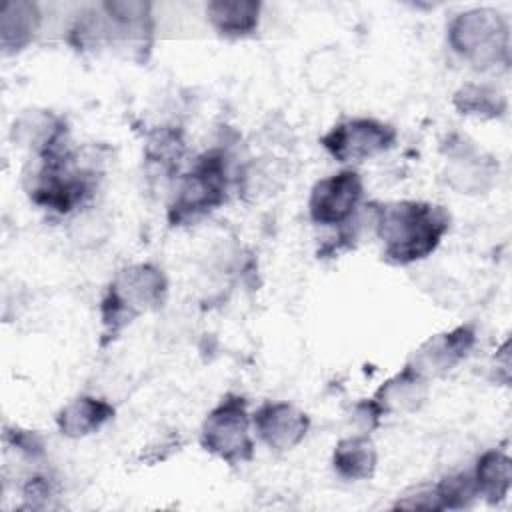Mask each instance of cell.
<instances>
[{"label":"cell","mask_w":512,"mask_h":512,"mask_svg":"<svg viewBox=\"0 0 512 512\" xmlns=\"http://www.w3.org/2000/svg\"><path fill=\"white\" fill-rule=\"evenodd\" d=\"M102 174L96 148H72L70 142L32 158L24 170V190L38 208L56 216H72L90 204Z\"/></svg>","instance_id":"obj_1"},{"label":"cell","mask_w":512,"mask_h":512,"mask_svg":"<svg viewBox=\"0 0 512 512\" xmlns=\"http://www.w3.org/2000/svg\"><path fill=\"white\" fill-rule=\"evenodd\" d=\"M450 230V212L426 200L376 204L374 234L382 258L392 266H410L428 258Z\"/></svg>","instance_id":"obj_2"},{"label":"cell","mask_w":512,"mask_h":512,"mask_svg":"<svg viewBox=\"0 0 512 512\" xmlns=\"http://www.w3.org/2000/svg\"><path fill=\"white\" fill-rule=\"evenodd\" d=\"M168 298V278L152 262H136L120 268L100 300L102 344L120 336L136 318L156 312Z\"/></svg>","instance_id":"obj_3"},{"label":"cell","mask_w":512,"mask_h":512,"mask_svg":"<svg viewBox=\"0 0 512 512\" xmlns=\"http://www.w3.org/2000/svg\"><path fill=\"white\" fill-rule=\"evenodd\" d=\"M230 152L214 146L192 162V168L176 178L166 218L170 226L194 224L220 208L234 184Z\"/></svg>","instance_id":"obj_4"},{"label":"cell","mask_w":512,"mask_h":512,"mask_svg":"<svg viewBox=\"0 0 512 512\" xmlns=\"http://www.w3.org/2000/svg\"><path fill=\"white\" fill-rule=\"evenodd\" d=\"M446 40L452 52L476 70H502L510 64V26L496 8L458 12L448 22Z\"/></svg>","instance_id":"obj_5"},{"label":"cell","mask_w":512,"mask_h":512,"mask_svg":"<svg viewBox=\"0 0 512 512\" xmlns=\"http://www.w3.org/2000/svg\"><path fill=\"white\" fill-rule=\"evenodd\" d=\"M200 446L230 466L254 458L252 414L244 396L228 392L220 398L200 426Z\"/></svg>","instance_id":"obj_6"},{"label":"cell","mask_w":512,"mask_h":512,"mask_svg":"<svg viewBox=\"0 0 512 512\" xmlns=\"http://www.w3.org/2000/svg\"><path fill=\"white\" fill-rule=\"evenodd\" d=\"M398 132L392 124L356 116L334 124L322 138V148L340 164H354L388 152L396 144Z\"/></svg>","instance_id":"obj_7"},{"label":"cell","mask_w":512,"mask_h":512,"mask_svg":"<svg viewBox=\"0 0 512 512\" xmlns=\"http://www.w3.org/2000/svg\"><path fill=\"white\" fill-rule=\"evenodd\" d=\"M362 176L354 168L320 178L308 196V216L318 226H344L360 208Z\"/></svg>","instance_id":"obj_8"},{"label":"cell","mask_w":512,"mask_h":512,"mask_svg":"<svg viewBox=\"0 0 512 512\" xmlns=\"http://www.w3.org/2000/svg\"><path fill=\"white\" fill-rule=\"evenodd\" d=\"M476 346L474 324H460L452 330L426 338L410 356V364L426 380L438 378L454 370Z\"/></svg>","instance_id":"obj_9"},{"label":"cell","mask_w":512,"mask_h":512,"mask_svg":"<svg viewBox=\"0 0 512 512\" xmlns=\"http://www.w3.org/2000/svg\"><path fill=\"white\" fill-rule=\"evenodd\" d=\"M252 428L264 446L288 452L308 436L310 416L292 402L268 400L252 412Z\"/></svg>","instance_id":"obj_10"},{"label":"cell","mask_w":512,"mask_h":512,"mask_svg":"<svg viewBox=\"0 0 512 512\" xmlns=\"http://www.w3.org/2000/svg\"><path fill=\"white\" fill-rule=\"evenodd\" d=\"M498 178V164L492 156L482 154L472 144H458L450 148L444 182L458 194L478 196L492 190Z\"/></svg>","instance_id":"obj_11"},{"label":"cell","mask_w":512,"mask_h":512,"mask_svg":"<svg viewBox=\"0 0 512 512\" xmlns=\"http://www.w3.org/2000/svg\"><path fill=\"white\" fill-rule=\"evenodd\" d=\"M14 146L30 152L32 158L54 152L68 142L66 120L48 108L22 110L10 128Z\"/></svg>","instance_id":"obj_12"},{"label":"cell","mask_w":512,"mask_h":512,"mask_svg":"<svg viewBox=\"0 0 512 512\" xmlns=\"http://www.w3.org/2000/svg\"><path fill=\"white\" fill-rule=\"evenodd\" d=\"M428 384L430 380L418 374L410 364H404L394 376L384 380L370 398L384 416L414 412L426 402L430 390Z\"/></svg>","instance_id":"obj_13"},{"label":"cell","mask_w":512,"mask_h":512,"mask_svg":"<svg viewBox=\"0 0 512 512\" xmlns=\"http://www.w3.org/2000/svg\"><path fill=\"white\" fill-rule=\"evenodd\" d=\"M116 408L98 396L80 394L66 402L56 414V428L62 436L78 440L102 430L112 418Z\"/></svg>","instance_id":"obj_14"},{"label":"cell","mask_w":512,"mask_h":512,"mask_svg":"<svg viewBox=\"0 0 512 512\" xmlns=\"http://www.w3.org/2000/svg\"><path fill=\"white\" fill-rule=\"evenodd\" d=\"M42 10L30 0H6L0 6V48L6 56L32 44L42 28Z\"/></svg>","instance_id":"obj_15"},{"label":"cell","mask_w":512,"mask_h":512,"mask_svg":"<svg viewBox=\"0 0 512 512\" xmlns=\"http://www.w3.org/2000/svg\"><path fill=\"white\" fill-rule=\"evenodd\" d=\"M204 14L220 36L246 38L260 26L262 4L256 0H212L204 6Z\"/></svg>","instance_id":"obj_16"},{"label":"cell","mask_w":512,"mask_h":512,"mask_svg":"<svg viewBox=\"0 0 512 512\" xmlns=\"http://www.w3.org/2000/svg\"><path fill=\"white\" fill-rule=\"evenodd\" d=\"M378 466V452L368 434H352L342 438L332 450L334 472L348 482H362L374 476Z\"/></svg>","instance_id":"obj_17"},{"label":"cell","mask_w":512,"mask_h":512,"mask_svg":"<svg viewBox=\"0 0 512 512\" xmlns=\"http://www.w3.org/2000/svg\"><path fill=\"white\" fill-rule=\"evenodd\" d=\"M472 474L476 480L478 496H482L488 504H500L510 494L512 462L506 452L496 448L482 452Z\"/></svg>","instance_id":"obj_18"},{"label":"cell","mask_w":512,"mask_h":512,"mask_svg":"<svg viewBox=\"0 0 512 512\" xmlns=\"http://www.w3.org/2000/svg\"><path fill=\"white\" fill-rule=\"evenodd\" d=\"M454 108L478 120H498L508 110L506 94L488 82H466L452 96Z\"/></svg>","instance_id":"obj_19"},{"label":"cell","mask_w":512,"mask_h":512,"mask_svg":"<svg viewBox=\"0 0 512 512\" xmlns=\"http://www.w3.org/2000/svg\"><path fill=\"white\" fill-rule=\"evenodd\" d=\"M280 180L282 172L276 158H252L238 168L234 184L246 202H258L274 194V190L280 186Z\"/></svg>","instance_id":"obj_20"},{"label":"cell","mask_w":512,"mask_h":512,"mask_svg":"<svg viewBox=\"0 0 512 512\" xmlns=\"http://www.w3.org/2000/svg\"><path fill=\"white\" fill-rule=\"evenodd\" d=\"M346 60L338 46H322L312 50L304 62V80L312 92L332 90L344 76Z\"/></svg>","instance_id":"obj_21"},{"label":"cell","mask_w":512,"mask_h":512,"mask_svg":"<svg viewBox=\"0 0 512 512\" xmlns=\"http://www.w3.org/2000/svg\"><path fill=\"white\" fill-rule=\"evenodd\" d=\"M112 234L110 218L96 206H84L68 216V238L80 250H96Z\"/></svg>","instance_id":"obj_22"},{"label":"cell","mask_w":512,"mask_h":512,"mask_svg":"<svg viewBox=\"0 0 512 512\" xmlns=\"http://www.w3.org/2000/svg\"><path fill=\"white\" fill-rule=\"evenodd\" d=\"M144 156L148 164L156 166L162 174H172L178 170L180 158L184 156L182 132L174 126L156 128L146 140Z\"/></svg>","instance_id":"obj_23"},{"label":"cell","mask_w":512,"mask_h":512,"mask_svg":"<svg viewBox=\"0 0 512 512\" xmlns=\"http://www.w3.org/2000/svg\"><path fill=\"white\" fill-rule=\"evenodd\" d=\"M440 510H462L474 504L478 496L472 472H452L434 484Z\"/></svg>","instance_id":"obj_24"},{"label":"cell","mask_w":512,"mask_h":512,"mask_svg":"<svg viewBox=\"0 0 512 512\" xmlns=\"http://www.w3.org/2000/svg\"><path fill=\"white\" fill-rule=\"evenodd\" d=\"M56 496H58V488L54 480L44 474H34L22 486V508L26 510L54 508Z\"/></svg>","instance_id":"obj_25"},{"label":"cell","mask_w":512,"mask_h":512,"mask_svg":"<svg viewBox=\"0 0 512 512\" xmlns=\"http://www.w3.org/2000/svg\"><path fill=\"white\" fill-rule=\"evenodd\" d=\"M394 508L398 510H440V502L436 496V488L434 484H420V486H412L406 492H402L396 502Z\"/></svg>","instance_id":"obj_26"},{"label":"cell","mask_w":512,"mask_h":512,"mask_svg":"<svg viewBox=\"0 0 512 512\" xmlns=\"http://www.w3.org/2000/svg\"><path fill=\"white\" fill-rule=\"evenodd\" d=\"M4 442L28 458H38L44 452V444L38 434L20 428H6Z\"/></svg>","instance_id":"obj_27"}]
</instances>
